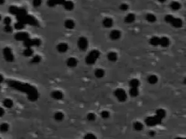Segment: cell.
Wrapping results in <instances>:
<instances>
[{
  "mask_svg": "<svg viewBox=\"0 0 186 139\" xmlns=\"http://www.w3.org/2000/svg\"><path fill=\"white\" fill-rule=\"evenodd\" d=\"M133 127H134V129H135L136 131H141V130H143V124H142L141 122L137 121V122L134 123V124H133Z\"/></svg>",
  "mask_w": 186,
  "mask_h": 139,
  "instance_id": "83f0119b",
  "label": "cell"
},
{
  "mask_svg": "<svg viewBox=\"0 0 186 139\" xmlns=\"http://www.w3.org/2000/svg\"><path fill=\"white\" fill-rule=\"evenodd\" d=\"M175 139H185L184 138H181V137H177V138H176Z\"/></svg>",
  "mask_w": 186,
  "mask_h": 139,
  "instance_id": "7bdbcfd3",
  "label": "cell"
},
{
  "mask_svg": "<svg viewBox=\"0 0 186 139\" xmlns=\"http://www.w3.org/2000/svg\"><path fill=\"white\" fill-rule=\"evenodd\" d=\"M104 70L103 69H101V68H98V69H96L95 70V76H96L97 78H102L104 76Z\"/></svg>",
  "mask_w": 186,
  "mask_h": 139,
  "instance_id": "484cf974",
  "label": "cell"
},
{
  "mask_svg": "<svg viewBox=\"0 0 186 139\" xmlns=\"http://www.w3.org/2000/svg\"><path fill=\"white\" fill-rule=\"evenodd\" d=\"M149 43L152 46H158L160 45V37H152L150 39Z\"/></svg>",
  "mask_w": 186,
  "mask_h": 139,
  "instance_id": "44dd1931",
  "label": "cell"
},
{
  "mask_svg": "<svg viewBox=\"0 0 186 139\" xmlns=\"http://www.w3.org/2000/svg\"><path fill=\"white\" fill-rule=\"evenodd\" d=\"M64 26L66 29H72L74 28L75 26V23H74V21L72 20H66L65 21V23H64Z\"/></svg>",
  "mask_w": 186,
  "mask_h": 139,
  "instance_id": "d6986e66",
  "label": "cell"
},
{
  "mask_svg": "<svg viewBox=\"0 0 186 139\" xmlns=\"http://www.w3.org/2000/svg\"><path fill=\"white\" fill-rule=\"evenodd\" d=\"M100 56V52L96 49H93L86 57V63L89 65H92L98 60Z\"/></svg>",
  "mask_w": 186,
  "mask_h": 139,
  "instance_id": "7a4b0ae2",
  "label": "cell"
},
{
  "mask_svg": "<svg viewBox=\"0 0 186 139\" xmlns=\"http://www.w3.org/2000/svg\"><path fill=\"white\" fill-rule=\"evenodd\" d=\"M0 20H1V16H0Z\"/></svg>",
  "mask_w": 186,
  "mask_h": 139,
  "instance_id": "ee69618b",
  "label": "cell"
},
{
  "mask_svg": "<svg viewBox=\"0 0 186 139\" xmlns=\"http://www.w3.org/2000/svg\"><path fill=\"white\" fill-rule=\"evenodd\" d=\"M42 42L39 39H27L26 41H24L25 46L27 47H31V46H39L41 45Z\"/></svg>",
  "mask_w": 186,
  "mask_h": 139,
  "instance_id": "52a82bcc",
  "label": "cell"
},
{
  "mask_svg": "<svg viewBox=\"0 0 186 139\" xmlns=\"http://www.w3.org/2000/svg\"><path fill=\"white\" fill-rule=\"evenodd\" d=\"M140 85V82L137 79H132L129 82V85L131 88H138Z\"/></svg>",
  "mask_w": 186,
  "mask_h": 139,
  "instance_id": "7402d4cb",
  "label": "cell"
},
{
  "mask_svg": "<svg viewBox=\"0 0 186 139\" xmlns=\"http://www.w3.org/2000/svg\"><path fill=\"white\" fill-rule=\"evenodd\" d=\"M64 118H65L64 114L61 112H56V113L54 114V119H55L56 121H58V122L62 121Z\"/></svg>",
  "mask_w": 186,
  "mask_h": 139,
  "instance_id": "4316f807",
  "label": "cell"
},
{
  "mask_svg": "<svg viewBox=\"0 0 186 139\" xmlns=\"http://www.w3.org/2000/svg\"><path fill=\"white\" fill-rule=\"evenodd\" d=\"M78 60L75 58L71 57L67 60V65L69 67H75L78 65Z\"/></svg>",
  "mask_w": 186,
  "mask_h": 139,
  "instance_id": "4fadbf2b",
  "label": "cell"
},
{
  "mask_svg": "<svg viewBox=\"0 0 186 139\" xmlns=\"http://www.w3.org/2000/svg\"><path fill=\"white\" fill-rule=\"evenodd\" d=\"M146 20L148 21V22H149V23H155L156 20H157V18H156V16H155L154 14H147L146 15Z\"/></svg>",
  "mask_w": 186,
  "mask_h": 139,
  "instance_id": "f1b7e54d",
  "label": "cell"
},
{
  "mask_svg": "<svg viewBox=\"0 0 186 139\" xmlns=\"http://www.w3.org/2000/svg\"><path fill=\"white\" fill-rule=\"evenodd\" d=\"M5 31H11V27L10 26V25L5 26Z\"/></svg>",
  "mask_w": 186,
  "mask_h": 139,
  "instance_id": "ab89813d",
  "label": "cell"
},
{
  "mask_svg": "<svg viewBox=\"0 0 186 139\" xmlns=\"http://www.w3.org/2000/svg\"><path fill=\"white\" fill-rule=\"evenodd\" d=\"M110 116V112H109L108 111L104 110V111H102V112H101V117L103 119L109 118Z\"/></svg>",
  "mask_w": 186,
  "mask_h": 139,
  "instance_id": "4dcf8cb0",
  "label": "cell"
},
{
  "mask_svg": "<svg viewBox=\"0 0 186 139\" xmlns=\"http://www.w3.org/2000/svg\"><path fill=\"white\" fill-rule=\"evenodd\" d=\"M161 122L162 120L156 115L152 117H148L145 120V124L148 126H155L156 125L161 124Z\"/></svg>",
  "mask_w": 186,
  "mask_h": 139,
  "instance_id": "277c9868",
  "label": "cell"
},
{
  "mask_svg": "<svg viewBox=\"0 0 186 139\" xmlns=\"http://www.w3.org/2000/svg\"><path fill=\"white\" fill-rule=\"evenodd\" d=\"M65 0H47V4L49 7H55L56 5H63Z\"/></svg>",
  "mask_w": 186,
  "mask_h": 139,
  "instance_id": "ba28073f",
  "label": "cell"
},
{
  "mask_svg": "<svg viewBox=\"0 0 186 139\" xmlns=\"http://www.w3.org/2000/svg\"><path fill=\"white\" fill-rule=\"evenodd\" d=\"M17 19L19 22H20L22 23H23L24 25L27 23V24H29L32 26H38V23L36 19L30 15H27V14H23V15L18 16H17Z\"/></svg>",
  "mask_w": 186,
  "mask_h": 139,
  "instance_id": "6da1fadb",
  "label": "cell"
},
{
  "mask_svg": "<svg viewBox=\"0 0 186 139\" xmlns=\"http://www.w3.org/2000/svg\"><path fill=\"white\" fill-rule=\"evenodd\" d=\"M15 38L17 41H26L29 39V35L26 32H20L16 35Z\"/></svg>",
  "mask_w": 186,
  "mask_h": 139,
  "instance_id": "30bf717a",
  "label": "cell"
},
{
  "mask_svg": "<svg viewBox=\"0 0 186 139\" xmlns=\"http://www.w3.org/2000/svg\"><path fill=\"white\" fill-rule=\"evenodd\" d=\"M170 44V40L167 37H160V46L163 47H167Z\"/></svg>",
  "mask_w": 186,
  "mask_h": 139,
  "instance_id": "ac0fdd59",
  "label": "cell"
},
{
  "mask_svg": "<svg viewBox=\"0 0 186 139\" xmlns=\"http://www.w3.org/2000/svg\"><path fill=\"white\" fill-rule=\"evenodd\" d=\"M42 0H33V1H32L33 6L35 7V8L39 7L40 5H42Z\"/></svg>",
  "mask_w": 186,
  "mask_h": 139,
  "instance_id": "d6a6232c",
  "label": "cell"
},
{
  "mask_svg": "<svg viewBox=\"0 0 186 139\" xmlns=\"http://www.w3.org/2000/svg\"><path fill=\"white\" fill-rule=\"evenodd\" d=\"M51 97L52 98H53L55 99L59 100V99H62L63 98V93L60 91H53L51 93Z\"/></svg>",
  "mask_w": 186,
  "mask_h": 139,
  "instance_id": "7c38bea8",
  "label": "cell"
},
{
  "mask_svg": "<svg viewBox=\"0 0 186 139\" xmlns=\"http://www.w3.org/2000/svg\"><path fill=\"white\" fill-rule=\"evenodd\" d=\"M159 2H161V3H164V2H165L166 0H158Z\"/></svg>",
  "mask_w": 186,
  "mask_h": 139,
  "instance_id": "60d3db41",
  "label": "cell"
},
{
  "mask_svg": "<svg viewBox=\"0 0 186 139\" xmlns=\"http://www.w3.org/2000/svg\"><path fill=\"white\" fill-rule=\"evenodd\" d=\"M158 77L155 75H150L149 76V77L147 78V81L148 82L151 84V85H155L158 82Z\"/></svg>",
  "mask_w": 186,
  "mask_h": 139,
  "instance_id": "d4e9b609",
  "label": "cell"
},
{
  "mask_svg": "<svg viewBox=\"0 0 186 139\" xmlns=\"http://www.w3.org/2000/svg\"><path fill=\"white\" fill-rule=\"evenodd\" d=\"M114 95L118 99L119 102H125L127 99V93L122 88H117L114 91Z\"/></svg>",
  "mask_w": 186,
  "mask_h": 139,
  "instance_id": "5b68a950",
  "label": "cell"
},
{
  "mask_svg": "<svg viewBox=\"0 0 186 139\" xmlns=\"http://www.w3.org/2000/svg\"><path fill=\"white\" fill-rule=\"evenodd\" d=\"M62 5L64 6V8L67 10H73V8H74V5L73 2L70 1V0H68V1L65 0V2H64V4Z\"/></svg>",
  "mask_w": 186,
  "mask_h": 139,
  "instance_id": "e0dca14e",
  "label": "cell"
},
{
  "mask_svg": "<svg viewBox=\"0 0 186 139\" xmlns=\"http://www.w3.org/2000/svg\"><path fill=\"white\" fill-rule=\"evenodd\" d=\"M119 8H120V10L125 11V10H127L128 9V5H127V4H125V3H123V4H122L119 6Z\"/></svg>",
  "mask_w": 186,
  "mask_h": 139,
  "instance_id": "d590c367",
  "label": "cell"
},
{
  "mask_svg": "<svg viewBox=\"0 0 186 139\" xmlns=\"http://www.w3.org/2000/svg\"><path fill=\"white\" fill-rule=\"evenodd\" d=\"M83 139H97L96 136L92 133H87L84 136Z\"/></svg>",
  "mask_w": 186,
  "mask_h": 139,
  "instance_id": "1f68e13d",
  "label": "cell"
},
{
  "mask_svg": "<svg viewBox=\"0 0 186 139\" xmlns=\"http://www.w3.org/2000/svg\"><path fill=\"white\" fill-rule=\"evenodd\" d=\"M110 37L113 40V41H116L119 40V38L121 37V31L119 30H113L111 31L110 34Z\"/></svg>",
  "mask_w": 186,
  "mask_h": 139,
  "instance_id": "9c48e42d",
  "label": "cell"
},
{
  "mask_svg": "<svg viewBox=\"0 0 186 139\" xmlns=\"http://www.w3.org/2000/svg\"><path fill=\"white\" fill-rule=\"evenodd\" d=\"M40 62H41V57L38 56V55L33 57V58H32V62H33V63L38 64V63H39Z\"/></svg>",
  "mask_w": 186,
  "mask_h": 139,
  "instance_id": "8d00e7d4",
  "label": "cell"
},
{
  "mask_svg": "<svg viewBox=\"0 0 186 139\" xmlns=\"http://www.w3.org/2000/svg\"><path fill=\"white\" fill-rule=\"evenodd\" d=\"M149 136L153 137V136H155V131H152V130H151V131H149Z\"/></svg>",
  "mask_w": 186,
  "mask_h": 139,
  "instance_id": "f35d334b",
  "label": "cell"
},
{
  "mask_svg": "<svg viewBox=\"0 0 186 139\" xmlns=\"http://www.w3.org/2000/svg\"><path fill=\"white\" fill-rule=\"evenodd\" d=\"M11 21V20L10 17H5V20H4V23H5L6 26H8V25H10Z\"/></svg>",
  "mask_w": 186,
  "mask_h": 139,
  "instance_id": "74e56055",
  "label": "cell"
},
{
  "mask_svg": "<svg viewBox=\"0 0 186 139\" xmlns=\"http://www.w3.org/2000/svg\"><path fill=\"white\" fill-rule=\"evenodd\" d=\"M170 7V8L172 10H178L180 9L181 5H180L179 2H176V1H174V2H171Z\"/></svg>",
  "mask_w": 186,
  "mask_h": 139,
  "instance_id": "cb8c5ba5",
  "label": "cell"
},
{
  "mask_svg": "<svg viewBox=\"0 0 186 139\" xmlns=\"http://www.w3.org/2000/svg\"><path fill=\"white\" fill-rule=\"evenodd\" d=\"M15 28L17 29H22L24 28V24L20 23V22H18L15 24Z\"/></svg>",
  "mask_w": 186,
  "mask_h": 139,
  "instance_id": "e575fe53",
  "label": "cell"
},
{
  "mask_svg": "<svg viewBox=\"0 0 186 139\" xmlns=\"http://www.w3.org/2000/svg\"><path fill=\"white\" fill-rule=\"evenodd\" d=\"M4 2H5V0H0V5L3 4V3H4Z\"/></svg>",
  "mask_w": 186,
  "mask_h": 139,
  "instance_id": "b9f144b4",
  "label": "cell"
},
{
  "mask_svg": "<svg viewBox=\"0 0 186 139\" xmlns=\"http://www.w3.org/2000/svg\"><path fill=\"white\" fill-rule=\"evenodd\" d=\"M86 118H87V120H88L89 122H93V121L95 120V119H96V116H95V114L94 113L90 112V113H89L88 114H87Z\"/></svg>",
  "mask_w": 186,
  "mask_h": 139,
  "instance_id": "f546056e",
  "label": "cell"
},
{
  "mask_svg": "<svg viewBox=\"0 0 186 139\" xmlns=\"http://www.w3.org/2000/svg\"><path fill=\"white\" fill-rule=\"evenodd\" d=\"M32 53H33V52H32V50L29 47H28L26 50L24 51V55H25L26 56H31L32 55Z\"/></svg>",
  "mask_w": 186,
  "mask_h": 139,
  "instance_id": "836d02e7",
  "label": "cell"
},
{
  "mask_svg": "<svg viewBox=\"0 0 186 139\" xmlns=\"http://www.w3.org/2000/svg\"><path fill=\"white\" fill-rule=\"evenodd\" d=\"M102 23H103V26H104V27H106V28H110V27H112L113 25V19L110 18V17H106V18H104L103 20Z\"/></svg>",
  "mask_w": 186,
  "mask_h": 139,
  "instance_id": "8fae6325",
  "label": "cell"
},
{
  "mask_svg": "<svg viewBox=\"0 0 186 139\" xmlns=\"http://www.w3.org/2000/svg\"><path fill=\"white\" fill-rule=\"evenodd\" d=\"M68 49V46L65 43H60L57 45V50L59 52H65Z\"/></svg>",
  "mask_w": 186,
  "mask_h": 139,
  "instance_id": "5bb4252c",
  "label": "cell"
},
{
  "mask_svg": "<svg viewBox=\"0 0 186 139\" xmlns=\"http://www.w3.org/2000/svg\"><path fill=\"white\" fill-rule=\"evenodd\" d=\"M136 16L134 14H128V15L125 17V23H132L135 21Z\"/></svg>",
  "mask_w": 186,
  "mask_h": 139,
  "instance_id": "2e32d148",
  "label": "cell"
},
{
  "mask_svg": "<svg viewBox=\"0 0 186 139\" xmlns=\"http://www.w3.org/2000/svg\"><path fill=\"white\" fill-rule=\"evenodd\" d=\"M78 48L81 50V51H85L88 48V41L86 39V37H80L78 39Z\"/></svg>",
  "mask_w": 186,
  "mask_h": 139,
  "instance_id": "8992f818",
  "label": "cell"
},
{
  "mask_svg": "<svg viewBox=\"0 0 186 139\" xmlns=\"http://www.w3.org/2000/svg\"><path fill=\"white\" fill-rule=\"evenodd\" d=\"M129 94L131 97H136L139 95L138 88H131L129 90Z\"/></svg>",
  "mask_w": 186,
  "mask_h": 139,
  "instance_id": "603a6c76",
  "label": "cell"
},
{
  "mask_svg": "<svg viewBox=\"0 0 186 139\" xmlns=\"http://www.w3.org/2000/svg\"><path fill=\"white\" fill-rule=\"evenodd\" d=\"M164 20L167 23H170L171 25L175 28H180L182 26V24H183V22H182L181 19L173 17V16L170 15V14L166 16Z\"/></svg>",
  "mask_w": 186,
  "mask_h": 139,
  "instance_id": "3957f363",
  "label": "cell"
},
{
  "mask_svg": "<svg viewBox=\"0 0 186 139\" xmlns=\"http://www.w3.org/2000/svg\"><path fill=\"white\" fill-rule=\"evenodd\" d=\"M107 58H108L109 61L114 62L117 60L118 55H117V54L115 52H109L108 54H107Z\"/></svg>",
  "mask_w": 186,
  "mask_h": 139,
  "instance_id": "ffe728a7",
  "label": "cell"
},
{
  "mask_svg": "<svg viewBox=\"0 0 186 139\" xmlns=\"http://www.w3.org/2000/svg\"><path fill=\"white\" fill-rule=\"evenodd\" d=\"M155 115L158 116L159 118H161V120H163L164 118H165L167 113H166V111L163 108H158L156 110V112H155Z\"/></svg>",
  "mask_w": 186,
  "mask_h": 139,
  "instance_id": "9a60e30c",
  "label": "cell"
}]
</instances>
